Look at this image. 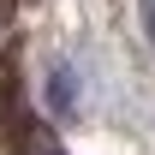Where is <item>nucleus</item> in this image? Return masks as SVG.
<instances>
[{
    "mask_svg": "<svg viewBox=\"0 0 155 155\" xmlns=\"http://www.w3.org/2000/svg\"><path fill=\"white\" fill-rule=\"evenodd\" d=\"M48 101H54V114H72V72L48 78Z\"/></svg>",
    "mask_w": 155,
    "mask_h": 155,
    "instance_id": "f257e3e1",
    "label": "nucleus"
},
{
    "mask_svg": "<svg viewBox=\"0 0 155 155\" xmlns=\"http://www.w3.org/2000/svg\"><path fill=\"white\" fill-rule=\"evenodd\" d=\"M143 30H149V42H155V0H143Z\"/></svg>",
    "mask_w": 155,
    "mask_h": 155,
    "instance_id": "f03ea898",
    "label": "nucleus"
}]
</instances>
